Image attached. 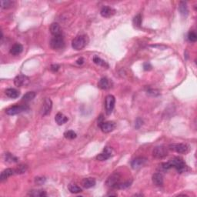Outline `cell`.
Wrapping results in <instances>:
<instances>
[{
    "mask_svg": "<svg viewBox=\"0 0 197 197\" xmlns=\"http://www.w3.org/2000/svg\"><path fill=\"white\" fill-rule=\"evenodd\" d=\"M162 166H163V168L164 169H169L172 167L175 168L179 173H182V172H185L187 168L185 162L180 157L173 158L167 163H163Z\"/></svg>",
    "mask_w": 197,
    "mask_h": 197,
    "instance_id": "6da1fadb",
    "label": "cell"
},
{
    "mask_svg": "<svg viewBox=\"0 0 197 197\" xmlns=\"http://www.w3.org/2000/svg\"><path fill=\"white\" fill-rule=\"evenodd\" d=\"M169 150L181 154H186L190 152V146L184 143H173L169 146Z\"/></svg>",
    "mask_w": 197,
    "mask_h": 197,
    "instance_id": "7a4b0ae2",
    "label": "cell"
},
{
    "mask_svg": "<svg viewBox=\"0 0 197 197\" xmlns=\"http://www.w3.org/2000/svg\"><path fill=\"white\" fill-rule=\"evenodd\" d=\"M86 46V38L85 36H77L72 42V47L76 50H81Z\"/></svg>",
    "mask_w": 197,
    "mask_h": 197,
    "instance_id": "3957f363",
    "label": "cell"
},
{
    "mask_svg": "<svg viewBox=\"0 0 197 197\" xmlns=\"http://www.w3.org/2000/svg\"><path fill=\"white\" fill-rule=\"evenodd\" d=\"M29 110L27 105H13L6 110V113L9 116H14V115L19 114V113H22V112L27 111Z\"/></svg>",
    "mask_w": 197,
    "mask_h": 197,
    "instance_id": "277c9868",
    "label": "cell"
},
{
    "mask_svg": "<svg viewBox=\"0 0 197 197\" xmlns=\"http://www.w3.org/2000/svg\"><path fill=\"white\" fill-rule=\"evenodd\" d=\"M64 45H65V42H64V39L62 35L61 36H54L50 41L51 48L55 49V50L62 49L64 47Z\"/></svg>",
    "mask_w": 197,
    "mask_h": 197,
    "instance_id": "5b68a950",
    "label": "cell"
},
{
    "mask_svg": "<svg viewBox=\"0 0 197 197\" xmlns=\"http://www.w3.org/2000/svg\"><path fill=\"white\" fill-rule=\"evenodd\" d=\"M115 103H116V99L113 95H109L105 97V113L107 115L111 114L114 109Z\"/></svg>",
    "mask_w": 197,
    "mask_h": 197,
    "instance_id": "8992f818",
    "label": "cell"
},
{
    "mask_svg": "<svg viewBox=\"0 0 197 197\" xmlns=\"http://www.w3.org/2000/svg\"><path fill=\"white\" fill-rule=\"evenodd\" d=\"M121 175H120L119 172H114V173L112 174L110 177L107 179L106 182H105V185L109 187H111V188H114L116 185L119 182H121Z\"/></svg>",
    "mask_w": 197,
    "mask_h": 197,
    "instance_id": "52a82bcc",
    "label": "cell"
},
{
    "mask_svg": "<svg viewBox=\"0 0 197 197\" xmlns=\"http://www.w3.org/2000/svg\"><path fill=\"white\" fill-rule=\"evenodd\" d=\"M168 151L167 149L163 146H159L155 147L153 151V157L156 159H163L167 156Z\"/></svg>",
    "mask_w": 197,
    "mask_h": 197,
    "instance_id": "ba28073f",
    "label": "cell"
},
{
    "mask_svg": "<svg viewBox=\"0 0 197 197\" xmlns=\"http://www.w3.org/2000/svg\"><path fill=\"white\" fill-rule=\"evenodd\" d=\"M101 130L105 133L112 132L116 128V123L114 122H100L99 124Z\"/></svg>",
    "mask_w": 197,
    "mask_h": 197,
    "instance_id": "9c48e42d",
    "label": "cell"
},
{
    "mask_svg": "<svg viewBox=\"0 0 197 197\" xmlns=\"http://www.w3.org/2000/svg\"><path fill=\"white\" fill-rule=\"evenodd\" d=\"M29 83V79L28 76L24 75H19L14 79V84L17 87H22L25 86Z\"/></svg>",
    "mask_w": 197,
    "mask_h": 197,
    "instance_id": "30bf717a",
    "label": "cell"
},
{
    "mask_svg": "<svg viewBox=\"0 0 197 197\" xmlns=\"http://www.w3.org/2000/svg\"><path fill=\"white\" fill-rule=\"evenodd\" d=\"M52 107V100L49 98L45 99L44 102H43V105H42L41 108V113L43 116H46V115L49 114L51 112Z\"/></svg>",
    "mask_w": 197,
    "mask_h": 197,
    "instance_id": "8fae6325",
    "label": "cell"
},
{
    "mask_svg": "<svg viewBox=\"0 0 197 197\" xmlns=\"http://www.w3.org/2000/svg\"><path fill=\"white\" fill-rule=\"evenodd\" d=\"M147 159L144 157H138L133 159L131 163V166L133 169H139L144 166L146 163Z\"/></svg>",
    "mask_w": 197,
    "mask_h": 197,
    "instance_id": "7c38bea8",
    "label": "cell"
},
{
    "mask_svg": "<svg viewBox=\"0 0 197 197\" xmlns=\"http://www.w3.org/2000/svg\"><path fill=\"white\" fill-rule=\"evenodd\" d=\"M101 16L102 17H105V18H110V17L113 16V15H115L116 13V10L114 9H113L112 7H110L108 6H103L101 9Z\"/></svg>",
    "mask_w": 197,
    "mask_h": 197,
    "instance_id": "4fadbf2b",
    "label": "cell"
},
{
    "mask_svg": "<svg viewBox=\"0 0 197 197\" xmlns=\"http://www.w3.org/2000/svg\"><path fill=\"white\" fill-rule=\"evenodd\" d=\"M111 149L109 148V147H105V148L104 149L103 152L101 153L100 154H99L98 156H96V159L99 160V161H105V160H107L108 159L111 157Z\"/></svg>",
    "mask_w": 197,
    "mask_h": 197,
    "instance_id": "5bb4252c",
    "label": "cell"
},
{
    "mask_svg": "<svg viewBox=\"0 0 197 197\" xmlns=\"http://www.w3.org/2000/svg\"><path fill=\"white\" fill-rule=\"evenodd\" d=\"M49 29H50L51 34L53 35L54 36H61V35H62V29H61L60 25H59L58 23H56V22L52 23V25H50Z\"/></svg>",
    "mask_w": 197,
    "mask_h": 197,
    "instance_id": "9a60e30c",
    "label": "cell"
},
{
    "mask_svg": "<svg viewBox=\"0 0 197 197\" xmlns=\"http://www.w3.org/2000/svg\"><path fill=\"white\" fill-rule=\"evenodd\" d=\"M82 185L84 188L86 189H89L92 188V187L95 186L96 185V179L94 178H85L84 179L82 182Z\"/></svg>",
    "mask_w": 197,
    "mask_h": 197,
    "instance_id": "2e32d148",
    "label": "cell"
},
{
    "mask_svg": "<svg viewBox=\"0 0 197 197\" xmlns=\"http://www.w3.org/2000/svg\"><path fill=\"white\" fill-rule=\"evenodd\" d=\"M15 173H16L15 169H10V168H9V169H5V170H3L2 172L1 175H0V180L1 181L6 180V179H8L9 177H11V176H12Z\"/></svg>",
    "mask_w": 197,
    "mask_h": 197,
    "instance_id": "e0dca14e",
    "label": "cell"
},
{
    "mask_svg": "<svg viewBox=\"0 0 197 197\" xmlns=\"http://www.w3.org/2000/svg\"><path fill=\"white\" fill-rule=\"evenodd\" d=\"M153 182L156 186H162L163 185V176L159 172L155 173L153 176Z\"/></svg>",
    "mask_w": 197,
    "mask_h": 197,
    "instance_id": "ac0fdd59",
    "label": "cell"
},
{
    "mask_svg": "<svg viewBox=\"0 0 197 197\" xmlns=\"http://www.w3.org/2000/svg\"><path fill=\"white\" fill-rule=\"evenodd\" d=\"M5 93L7 96L8 97L11 99H16L18 98L20 95V92H19L17 89H12V88H9V89H7L6 91H5Z\"/></svg>",
    "mask_w": 197,
    "mask_h": 197,
    "instance_id": "d6986e66",
    "label": "cell"
},
{
    "mask_svg": "<svg viewBox=\"0 0 197 197\" xmlns=\"http://www.w3.org/2000/svg\"><path fill=\"white\" fill-rule=\"evenodd\" d=\"M22 50H23V46L20 43H16L10 49V53L13 56L20 55Z\"/></svg>",
    "mask_w": 197,
    "mask_h": 197,
    "instance_id": "ffe728a7",
    "label": "cell"
},
{
    "mask_svg": "<svg viewBox=\"0 0 197 197\" xmlns=\"http://www.w3.org/2000/svg\"><path fill=\"white\" fill-rule=\"evenodd\" d=\"M98 87L101 89H108L110 87V79L107 78H102L98 83Z\"/></svg>",
    "mask_w": 197,
    "mask_h": 197,
    "instance_id": "44dd1931",
    "label": "cell"
},
{
    "mask_svg": "<svg viewBox=\"0 0 197 197\" xmlns=\"http://www.w3.org/2000/svg\"><path fill=\"white\" fill-rule=\"evenodd\" d=\"M28 196L33 197H44L46 196V193L43 190H30Z\"/></svg>",
    "mask_w": 197,
    "mask_h": 197,
    "instance_id": "7402d4cb",
    "label": "cell"
},
{
    "mask_svg": "<svg viewBox=\"0 0 197 197\" xmlns=\"http://www.w3.org/2000/svg\"><path fill=\"white\" fill-rule=\"evenodd\" d=\"M55 120L56 122V123L58 125H63L68 121V118L65 116L64 114H62V113H58L56 115Z\"/></svg>",
    "mask_w": 197,
    "mask_h": 197,
    "instance_id": "603a6c76",
    "label": "cell"
},
{
    "mask_svg": "<svg viewBox=\"0 0 197 197\" xmlns=\"http://www.w3.org/2000/svg\"><path fill=\"white\" fill-rule=\"evenodd\" d=\"M179 11L181 13V15L185 16H186L188 15V7H187V5L185 2H180V3L179 5Z\"/></svg>",
    "mask_w": 197,
    "mask_h": 197,
    "instance_id": "cb8c5ba5",
    "label": "cell"
},
{
    "mask_svg": "<svg viewBox=\"0 0 197 197\" xmlns=\"http://www.w3.org/2000/svg\"><path fill=\"white\" fill-rule=\"evenodd\" d=\"M35 97H36V93L34 92H28L23 96L22 100L25 102H29L33 100Z\"/></svg>",
    "mask_w": 197,
    "mask_h": 197,
    "instance_id": "d4e9b609",
    "label": "cell"
},
{
    "mask_svg": "<svg viewBox=\"0 0 197 197\" xmlns=\"http://www.w3.org/2000/svg\"><path fill=\"white\" fill-rule=\"evenodd\" d=\"M131 183H132V181H130V182L127 181V182H119L113 189H116V190H124V189H126L130 186Z\"/></svg>",
    "mask_w": 197,
    "mask_h": 197,
    "instance_id": "484cf974",
    "label": "cell"
},
{
    "mask_svg": "<svg viewBox=\"0 0 197 197\" xmlns=\"http://www.w3.org/2000/svg\"><path fill=\"white\" fill-rule=\"evenodd\" d=\"M93 62H95L96 65H100V66H102V67H105V68H109V65L108 63H107L105 61L102 60V59L99 58V57L98 56H95L93 58Z\"/></svg>",
    "mask_w": 197,
    "mask_h": 197,
    "instance_id": "4316f807",
    "label": "cell"
},
{
    "mask_svg": "<svg viewBox=\"0 0 197 197\" xmlns=\"http://www.w3.org/2000/svg\"><path fill=\"white\" fill-rule=\"evenodd\" d=\"M27 169H28V166L27 165L21 164L16 168L15 172L16 174H22L26 172Z\"/></svg>",
    "mask_w": 197,
    "mask_h": 197,
    "instance_id": "83f0119b",
    "label": "cell"
},
{
    "mask_svg": "<svg viewBox=\"0 0 197 197\" xmlns=\"http://www.w3.org/2000/svg\"><path fill=\"white\" fill-rule=\"evenodd\" d=\"M69 190L72 193H75V194L81 193V192L83 191L82 189L80 188L79 186H78L77 185H76V184H69Z\"/></svg>",
    "mask_w": 197,
    "mask_h": 197,
    "instance_id": "f1b7e54d",
    "label": "cell"
},
{
    "mask_svg": "<svg viewBox=\"0 0 197 197\" xmlns=\"http://www.w3.org/2000/svg\"><path fill=\"white\" fill-rule=\"evenodd\" d=\"M5 160L8 163H16V162H18V159L9 153L5 154Z\"/></svg>",
    "mask_w": 197,
    "mask_h": 197,
    "instance_id": "f546056e",
    "label": "cell"
},
{
    "mask_svg": "<svg viewBox=\"0 0 197 197\" xmlns=\"http://www.w3.org/2000/svg\"><path fill=\"white\" fill-rule=\"evenodd\" d=\"M13 6V2L9 1V0H2L1 1V8L2 9H9Z\"/></svg>",
    "mask_w": 197,
    "mask_h": 197,
    "instance_id": "4dcf8cb0",
    "label": "cell"
},
{
    "mask_svg": "<svg viewBox=\"0 0 197 197\" xmlns=\"http://www.w3.org/2000/svg\"><path fill=\"white\" fill-rule=\"evenodd\" d=\"M64 137H65V138L68 139H73L76 138V133L74 132V131L69 130V131H66V132L64 133Z\"/></svg>",
    "mask_w": 197,
    "mask_h": 197,
    "instance_id": "1f68e13d",
    "label": "cell"
},
{
    "mask_svg": "<svg viewBox=\"0 0 197 197\" xmlns=\"http://www.w3.org/2000/svg\"><path fill=\"white\" fill-rule=\"evenodd\" d=\"M133 24L137 27L140 26L141 24H142V16H141L140 14H138V15L134 17Z\"/></svg>",
    "mask_w": 197,
    "mask_h": 197,
    "instance_id": "d6a6232c",
    "label": "cell"
},
{
    "mask_svg": "<svg viewBox=\"0 0 197 197\" xmlns=\"http://www.w3.org/2000/svg\"><path fill=\"white\" fill-rule=\"evenodd\" d=\"M188 39L190 42H196L197 40V35L194 31H190L188 34Z\"/></svg>",
    "mask_w": 197,
    "mask_h": 197,
    "instance_id": "836d02e7",
    "label": "cell"
},
{
    "mask_svg": "<svg viewBox=\"0 0 197 197\" xmlns=\"http://www.w3.org/2000/svg\"><path fill=\"white\" fill-rule=\"evenodd\" d=\"M46 182V178L45 177H36V179H35V183L36 184V185H39V186H41L43 185L44 182Z\"/></svg>",
    "mask_w": 197,
    "mask_h": 197,
    "instance_id": "e575fe53",
    "label": "cell"
},
{
    "mask_svg": "<svg viewBox=\"0 0 197 197\" xmlns=\"http://www.w3.org/2000/svg\"><path fill=\"white\" fill-rule=\"evenodd\" d=\"M142 124H143V121H142V119H141L140 118L137 119V121H136V124H135L136 129H139V128L142 126Z\"/></svg>",
    "mask_w": 197,
    "mask_h": 197,
    "instance_id": "d590c367",
    "label": "cell"
},
{
    "mask_svg": "<svg viewBox=\"0 0 197 197\" xmlns=\"http://www.w3.org/2000/svg\"><path fill=\"white\" fill-rule=\"evenodd\" d=\"M59 69V65H57V64H53V65H51L50 69L52 70V72H57Z\"/></svg>",
    "mask_w": 197,
    "mask_h": 197,
    "instance_id": "8d00e7d4",
    "label": "cell"
},
{
    "mask_svg": "<svg viewBox=\"0 0 197 197\" xmlns=\"http://www.w3.org/2000/svg\"><path fill=\"white\" fill-rule=\"evenodd\" d=\"M143 68L145 70H150L152 69V65L151 64L149 63V62H146V63H144L143 65Z\"/></svg>",
    "mask_w": 197,
    "mask_h": 197,
    "instance_id": "74e56055",
    "label": "cell"
},
{
    "mask_svg": "<svg viewBox=\"0 0 197 197\" xmlns=\"http://www.w3.org/2000/svg\"><path fill=\"white\" fill-rule=\"evenodd\" d=\"M76 62H77L78 64H80V65H82V64L83 63V62H84V59H83V58H80V59H78V60L76 61Z\"/></svg>",
    "mask_w": 197,
    "mask_h": 197,
    "instance_id": "f35d334b",
    "label": "cell"
}]
</instances>
